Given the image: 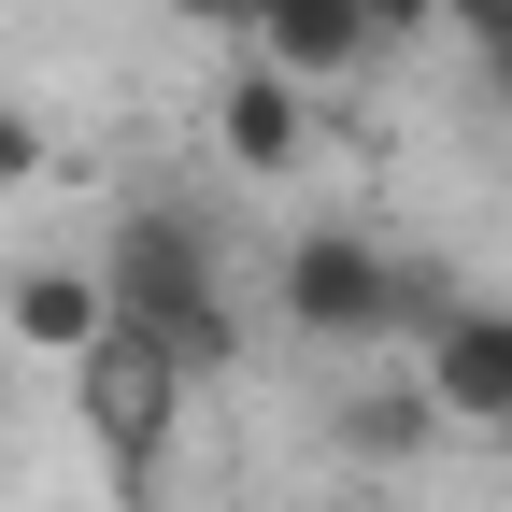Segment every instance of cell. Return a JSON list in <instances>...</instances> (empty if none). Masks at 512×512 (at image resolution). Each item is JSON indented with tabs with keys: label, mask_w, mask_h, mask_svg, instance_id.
Masks as SVG:
<instances>
[{
	"label": "cell",
	"mask_w": 512,
	"mask_h": 512,
	"mask_svg": "<svg viewBox=\"0 0 512 512\" xmlns=\"http://www.w3.org/2000/svg\"><path fill=\"white\" fill-rule=\"evenodd\" d=\"M100 285H114V313H128V328H157V342L185 356V384H214V370L242 356L228 242L185 214V200H128V214H114V242H100Z\"/></svg>",
	"instance_id": "6da1fadb"
},
{
	"label": "cell",
	"mask_w": 512,
	"mask_h": 512,
	"mask_svg": "<svg viewBox=\"0 0 512 512\" xmlns=\"http://www.w3.org/2000/svg\"><path fill=\"white\" fill-rule=\"evenodd\" d=\"M72 413H86V441H100L114 498H128V512H157L171 427H185V356H171L157 328H128V313H114V342H100V356L72 370Z\"/></svg>",
	"instance_id": "7a4b0ae2"
},
{
	"label": "cell",
	"mask_w": 512,
	"mask_h": 512,
	"mask_svg": "<svg viewBox=\"0 0 512 512\" xmlns=\"http://www.w3.org/2000/svg\"><path fill=\"white\" fill-rule=\"evenodd\" d=\"M271 313H285L299 342H328V356L399 342V256H384L370 228H299L271 256Z\"/></svg>",
	"instance_id": "3957f363"
},
{
	"label": "cell",
	"mask_w": 512,
	"mask_h": 512,
	"mask_svg": "<svg viewBox=\"0 0 512 512\" xmlns=\"http://www.w3.org/2000/svg\"><path fill=\"white\" fill-rule=\"evenodd\" d=\"M413 370H427L441 427H498V441H512V313H498V299H470L456 328H427Z\"/></svg>",
	"instance_id": "277c9868"
},
{
	"label": "cell",
	"mask_w": 512,
	"mask_h": 512,
	"mask_svg": "<svg viewBox=\"0 0 512 512\" xmlns=\"http://www.w3.org/2000/svg\"><path fill=\"white\" fill-rule=\"evenodd\" d=\"M0 328H15L29 356H57V370H86V356L114 342V285H100V256H43V271H15V285H0Z\"/></svg>",
	"instance_id": "5b68a950"
},
{
	"label": "cell",
	"mask_w": 512,
	"mask_h": 512,
	"mask_svg": "<svg viewBox=\"0 0 512 512\" xmlns=\"http://www.w3.org/2000/svg\"><path fill=\"white\" fill-rule=\"evenodd\" d=\"M214 143H228L256 185L299 171V157H313V86H299V72H271V57H242V72L214 86Z\"/></svg>",
	"instance_id": "8992f818"
},
{
	"label": "cell",
	"mask_w": 512,
	"mask_h": 512,
	"mask_svg": "<svg viewBox=\"0 0 512 512\" xmlns=\"http://www.w3.org/2000/svg\"><path fill=\"white\" fill-rule=\"evenodd\" d=\"M384 43H399V29H384V0H285L271 29H256V57H271V72H299V86H342V72H370Z\"/></svg>",
	"instance_id": "52a82bcc"
},
{
	"label": "cell",
	"mask_w": 512,
	"mask_h": 512,
	"mask_svg": "<svg viewBox=\"0 0 512 512\" xmlns=\"http://www.w3.org/2000/svg\"><path fill=\"white\" fill-rule=\"evenodd\" d=\"M427 441H441L427 370H399V384H356V399H342V456H427Z\"/></svg>",
	"instance_id": "ba28073f"
},
{
	"label": "cell",
	"mask_w": 512,
	"mask_h": 512,
	"mask_svg": "<svg viewBox=\"0 0 512 512\" xmlns=\"http://www.w3.org/2000/svg\"><path fill=\"white\" fill-rule=\"evenodd\" d=\"M57 171V143H43V114H15V100H0V185H43Z\"/></svg>",
	"instance_id": "9c48e42d"
},
{
	"label": "cell",
	"mask_w": 512,
	"mask_h": 512,
	"mask_svg": "<svg viewBox=\"0 0 512 512\" xmlns=\"http://www.w3.org/2000/svg\"><path fill=\"white\" fill-rule=\"evenodd\" d=\"M171 15H185V29H214V43H242V57H256V0H171Z\"/></svg>",
	"instance_id": "30bf717a"
},
{
	"label": "cell",
	"mask_w": 512,
	"mask_h": 512,
	"mask_svg": "<svg viewBox=\"0 0 512 512\" xmlns=\"http://www.w3.org/2000/svg\"><path fill=\"white\" fill-rule=\"evenodd\" d=\"M441 29H470V43L498 57V43H512V0H441Z\"/></svg>",
	"instance_id": "8fae6325"
},
{
	"label": "cell",
	"mask_w": 512,
	"mask_h": 512,
	"mask_svg": "<svg viewBox=\"0 0 512 512\" xmlns=\"http://www.w3.org/2000/svg\"><path fill=\"white\" fill-rule=\"evenodd\" d=\"M484 100H498V114H512V43H498V57H484Z\"/></svg>",
	"instance_id": "7c38bea8"
}]
</instances>
